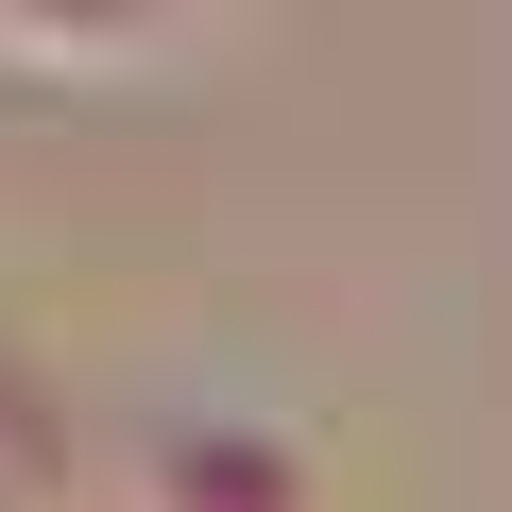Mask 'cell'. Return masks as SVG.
I'll return each mask as SVG.
<instances>
[{"mask_svg":"<svg viewBox=\"0 0 512 512\" xmlns=\"http://www.w3.org/2000/svg\"><path fill=\"white\" fill-rule=\"evenodd\" d=\"M154 512H325V478H308V444H274V427H188V444L154 461Z\"/></svg>","mask_w":512,"mask_h":512,"instance_id":"1","label":"cell"},{"mask_svg":"<svg viewBox=\"0 0 512 512\" xmlns=\"http://www.w3.org/2000/svg\"><path fill=\"white\" fill-rule=\"evenodd\" d=\"M52 478H69V427L35 410L18 359H0V512H52Z\"/></svg>","mask_w":512,"mask_h":512,"instance_id":"2","label":"cell"}]
</instances>
